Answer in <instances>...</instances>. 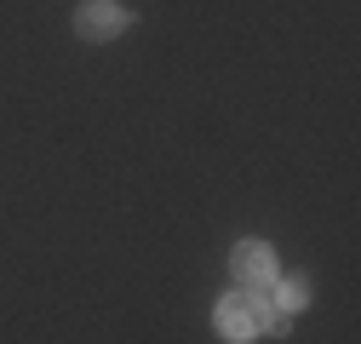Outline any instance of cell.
Here are the masks:
<instances>
[{
  "mask_svg": "<svg viewBox=\"0 0 361 344\" xmlns=\"http://www.w3.org/2000/svg\"><path fill=\"white\" fill-rule=\"evenodd\" d=\"M276 321H287V316H276V310H269V298H264L258 287L230 293V298L218 305V333H224V338H252V333L276 327Z\"/></svg>",
  "mask_w": 361,
  "mask_h": 344,
  "instance_id": "1",
  "label": "cell"
},
{
  "mask_svg": "<svg viewBox=\"0 0 361 344\" xmlns=\"http://www.w3.org/2000/svg\"><path fill=\"white\" fill-rule=\"evenodd\" d=\"M235 281L264 293L269 281H276V252H269L264 241H241V247H235Z\"/></svg>",
  "mask_w": 361,
  "mask_h": 344,
  "instance_id": "2",
  "label": "cell"
},
{
  "mask_svg": "<svg viewBox=\"0 0 361 344\" xmlns=\"http://www.w3.org/2000/svg\"><path fill=\"white\" fill-rule=\"evenodd\" d=\"M121 29H126V12L109 6V0L80 6V35H86V40H109V35H121Z\"/></svg>",
  "mask_w": 361,
  "mask_h": 344,
  "instance_id": "3",
  "label": "cell"
},
{
  "mask_svg": "<svg viewBox=\"0 0 361 344\" xmlns=\"http://www.w3.org/2000/svg\"><path fill=\"white\" fill-rule=\"evenodd\" d=\"M264 298H269V310H276V316H293V310L304 305V281H281V276H276V281L264 287Z\"/></svg>",
  "mask_w": 361,
  "mask_h": 344,
  "instance_id": "4",
  "label": "cell"
}]
</instances>
